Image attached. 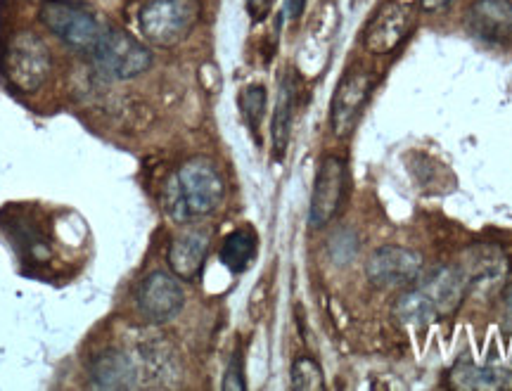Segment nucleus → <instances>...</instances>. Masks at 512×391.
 <instances>
[{
	"mask_svg": "<svg viewBox=\"0 0 512 391\" xmlns=\"http://www.w3.org/2000/svg\"><path fill=\"white\" fill-rule=\"evenodd\" d=\"M226 197L219 169L209 159H190L169 178L164 188V209L176 223L214 214Z\"/></svg>",
	"mask_w": 512,
	"mask_h": 391,
	"instance_id": "obj_1",
	"label": "nucleus"
},
{
	"mask_svg": "<svg viewBox=\"0 0 512 391\" xmlns=\"http://www.w3.org/2000/svg\"><path fill=\"white\" fill-rule=\"evenodd\" d=\"M3 72L19 93H36L53 72L48 43L34 31H17L3 50Z\"/></svg>",
	"mask_w": 512,
	"mask_h": 391,
	"instance_id": "obj_2",
	"label": "nucleus"
},
{
	"mask_svg": "<svg viewBox=\"0 0 512 391\" xmlns=\"http://www.w3.org/2000/svg\"><path fill=\"white\" fill-rule=\"evenodd\" d=\"M202 17V0H150L140 10V31L157 48H174Z\"/></svg>",
	"mask_w": 512,
	"mask_h": 391,
	"instance_id": "obj_3",
	"label": "nucleus"
},
{
	"mask_svg": "<svg viewBox=\"0 0 512 391\" xmlns=\"http://www.w3.org/2000/svg\"><path fill=\"white\" fill-rule=\"evenodd\" d=\"M100 72L119 81L136 79L152 67V53L145 43L119 27H102V34L91 50Z\"/></svg>",
	"mask_w": 512,
	"mask_h": 391,
	"instance_id": "obj_4",
	"label": "nucleus"
},
{
	"mask_svg": "<svg viewBox=\"0 0 512 391\" xmlns=\"http://www.w3.org/2000/svg\"><path fill=\"white\" fill-rule=\"evenodd\" d=\"M38 17L50 34L60 38L67 48L79 50V53L91 55L102 34V24L98 19L86 8L69 3V0H43Z\"/></svg>",
	"mask_w": 512,
	"mask_h": 391,
	"instance_id": "obj_5",
	"label": "nucleus"
},
{
	"mask_svg": "<svg viewBox=\"0 0 512 391\" xmlns=\"http://www.w3.org/2000/svg\"><path fill=\"white\" fill-rule=\"evenodd\" d=\"M347 183L349 171L347 162H344L342 157L328 155L320 162L309 207L311 228H325L332 219H335L339 209H342L344 197H347Z\"/></svg>",
	"mask_w": 512,
	"mask_h": 391,
	"instance_id": "obj_6",
	"label": "nucleus"
},
{
	"mask_svg": "<svg viewBox=\"0 0 512 391\" xmlns=\"http://www.w3.org/2000/svg\"><path fill=\"white\" fill-rule=\"evenodd\" d=\"M373 76L361 69H351L337 83L330 105V126L337 138H349L363 117L370 95H373Z\"/></svg>",
	"mask_w": 512,
	"mask_h": 391,
	"instance_id": "obj_7",
	"label": "nucleus"
},
{
	"mask_svg": "<svg viewBox=\"0 0 512 391\" xmlns=\"http://www.w3.org/2000/svg\"><path fill=\"white\" fill-rule=\"evenodd\" d=\"M185 304V292L174 273L152 271L136 292L138 313L147 323H166L176 318Z\"/></svg>",
	"mask_w": 512,
	"mask_h": 391,
	"instance_id": "obj_8",
	"label": "nucleus"
},
{
	"mask_svg": "<svg viewBox=\"0 0 512 391\" xmlns=\"http://www.w3.org/2000/svg\"><path fill=\"white\" fill-rule=\"evenodd\" d=\"M422 271V256L415 249L384 245L377 247L366 261V275L370 285L387 290V287L413 285Z\"/></svg>",
	"mask_w": 512,
	"mask_h": 391,
	"instance_id": "obj_9",
	"label": "nucleus"
},
{
	"mask_svg": "<svg viewBox=\"0 0 512 391\" xmlns=\"http://www.w3.org/2000/svg\"><path fill=\"white\" fill-rule=\"evenodd\" d=\"M415 15L406 3H392L368 24L363 46L370 55H392L413 31Z\"/></svg>",
	"mask_w": 512,
	"mask_h": 391,
	"instance_id": "obj_10",
	"label": "nucleus"
},
{
	"mask_svg": "<svg viewBox=\"0 0 512 391\" xmlns=\"http://www.w3.org/2000/svg\"><path fill=\"white\" fill-rule=\"evenodd\" d=\"M418 287L432 299L434 309L439 313V320L451 318L463 306L467 292L472 290L470 280H467L465 271L458 264L437 268L425 280H420Z\"/></svg>",
	"mask_w": 512,
	"mask_h": 391,
	"instance_id": "obj_11",
	"label": "nucleus"
},
{
	"mask_svg": "<svg viewBox=\"0 0 512 391\" xmlns=\"http://www.w3.org/2000/svg\"><path fill=\"white\" fill-rule=\"evenodd\" d=\"M467 31L482 41H503L512 34V0H477L467 10Z\"/></svg>",
	"mask_w": 512,
	"mask_h": 391,
	"instance_id": "obj_12",
	"label": "nucleus"
},
{
	"mask_svg": "<svg viewBox=\"0 0 512 391\" xmlns=\"http://www.w3.org/2000/svg\"><path fill=\"white\" fill-rule=\"evenodd\" d=\"M93 389H136L138 368L126 351H102L91 363Z\"/></svg>",
	"mask_w": 512,
	"mask_h": 391,
	"instance_id": "obj_13",
	"label": "nucleus"
},
{
	"mask_svg": "<svg viewBox=\"0 0 512 391\" xmlns=\"http://www.w3.org/2000/svg\"><path fill=\"white\" fill-rule=\"evenodd\" d=\"M209 254V233L188 230L178 235L169 247V266L178 280H195L202 273Z\"/></svg>",
	"mask_w": 512,
	"mask_h": 391,
	"instance_id": "obj_14",
	"label": "nucleus"
},
{
	"mask_svg": "<svg viewBox=\"0 0 512 391\" xmlns=\"http://www.w3.org/2000/svg\"><path fill=\"white\" fill-rule=\"evenodd\" d=\"M297 74L287 72L280 81L278 100H275L273 121H271V138H273V155L275 159H283L290 143L294 105H297Z\"/></svg>",
	"mask_w": 512,
	"mask_h": 391,
	"instance_id": "obj_15",
	"label": "nucleus"
},
{
	"mask_svg": "<svg viewBox=\"0 0 512 391\" xmlns=\"http://www.w3.org/2000/svg\"><path fill=\"white\" fill-rule=\"evenodd\" d=\"M448 384L460 391H496V389H510L512 375L508 370L463 361V363H456V368L451 370V375H448Z\"/></svg>",
	"mask_w": 512,
	"mask_h": 391,
	"instance_id": "obj_16",
	"label": "nucleus"
},
{
	"mask_svg": "<svg viewBox=\"0 0 512 391\" xmlns=\"http://www.w3.org/2000/svg\"><path fill=\"white\" fill-rule=\"evenodd\" d=\"M458 266L463 268L470 285L475 287L477 282H491L498 280L505 275V254L498 247L491 245H479L467 249V252L460 256Z\"/></svg>",
	"mask_w": 512,
	"mask_h": 391,
	"instance_id": "obj_17",
	"label": "nucleus"
},
{
	"mask_svg": "<svg viewBox=\"0 0 512 391\" xmlns=\"http://www.w3.org/2000/svg\"><path fill=\"white\" fill-rule=\"evenodd\" d=\"M392 316L399 325L406 328H427L434 320H439V313L434 309L432 299L420 290L418 285L408 287L406 292H401L396 297L392 306Z\"/></svg>",
	"mask_w": 512,
	"mask_h": 391,
	"instance_id": "obj_18",
	"label": "nucleus"
},
{
	"mask_svg": "<svg viewBox=\"0 0 512 391\" xmlns=\"http://www.w3.org/2000/svg\"><path fill=\"white\" fill-rule=\"evenodd\" d=\"M254 256H256V235L252 230L238 228L230 235H226V240L221 242L219 259L230 273H245L247 268L252 266Z\"/></svg>",
	"mask_w": 512,
	"mask_h": 391,
	"instance_id": "obj_19",
	"label": "nucleus"
},
{
	"mask_svg": "<svg viewBox=\"0 0 512 391\" xmlns=\"http://www.w3.org/2000/svg\"><path fill=\"white\" fill-rule=\"evenodd\" d=\"M292 389L297 391H320L325 389V377L320 365L311 356H299L292 363Z\"/></svg>",
	"mask_w": 512,
	"mask_h": 391,
	"instance_id": "obj_20",
	"label": "nucleus"
},
{
	"mask_svg": "<svg viewBox=\"0 0 512 391\" xmlns=\"http://www.w3.org/2000/svg\"><path fill=\"white\" fill-rule=\"evenodd\" d=\"M240 110L242 117H245L247 126L252 131H259L261 121H264L266 114V88L264 86H247L245 91L240 93Z\"/></svg>",
	"mask_w": 512,
	"mask_h": 391,
	"instance_id": "obj_21",
	"label": "nucleus"
},
{
	"mask_svg": "<svg viewBox=\"0 0 512 391\" xmlns=\"http://www.w3.org/2000/svg\"><path fill=\"white\" fill-rule=\"evenodd\" d=\"M358 252V240L351 230H339L330 240V254L337 264H349Z\"/></svg>",
	"mask_w": 512,
	"mask_h": 391,
	"instance_id": "obj_22",
	"label": "nucleus"
},
{
	"mask_svg": "<svg viewBox=\"0 0 512 391\" xmlns=\"http://www.w3.org/2000/svg\"><path fill=\"white\" fill-rule=\"evenodd\" d=\"M223 389H226V391H242V389H247L245 358H242L240 351H235L233 358H230V363H228V368H226V377H223Z\"/></svg>",
	"mask_w": 512,
	"mask_h": 391,
	"instance_id": "obj_23",
	"label": "nucleus"
},
{
	"mask_svg": "<svg viewBox=\"0 0 512 391\" xmlns=\"http://www.w3.org/2000/svg\"><path fill=\"white\" fill-rule=\"evenodd\" d=\"M275 0H245V8L252 17V22H264L271 15Z\"/></svg>",
	"mask_w": 512,
	"mask_h": 391,
	"instance_id": "obj_24",
	"label": "nucleus"
},
{
	"mask_svg": "<svg viewBox=\"0 0 512 391\" xmlns=\"http://www.w3.org/2000/svg\"><path fill=\"white\" fill-rule=\"evenodd\" d=\"M306 8V0H285V17L299 19Z\"/></svg>",
	"mask_w": 512,
	"mask_h": 391,
	"instance_id": "obj_25",
	"label": "nucleus"
},
{
	"mask_svg": "<svg viewBox=\"0 0 512 391\" xmlns=\"http://www.w3.org/2000/svg\"><path fill=\"white\" fill-rule=\"evenodd\" d=\"M446 5H451V0H420L422 12H439L444 10Z\"/></svg>",
	"mask_w": 512,
	"mask_h": 391,
	"instance_id": "obj_26",
	"label": "nucleus"
},
{
	"mask_svg": "<svg viewBox=\"0 0 512 391\" xmlns=\"http://www.w3.org/2000/svg\"><path fill=\"white\" fill-rule=\"evenodd\" d=\"M503 299H505V309H508V311L512 313V285L508 287V290H505V294H503Z\"/></svg>",
	"mask_w": 512,
	"mask_h": 391,
	"instance_id": "obj_27",
	"label": "nucleus"
}]
</instances>
